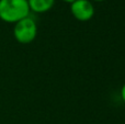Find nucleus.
Here are the masks:
<instances>
[{"label":"nucleus","mask_w":125,"mask_h":124,"mask_svg":"<svg viewBox=\"0 0 125 124\" xmlns=\"http://www.w3.org/2000/svg\"><path fill=\"white\" fill-rule=\"evenodd\" d=\"M31 13L28 0H0V20L6 23H17Z\"/></svg>","instance_id":"f257e3e1"},{"label":"nucleus","mask_w":125,"mask_h":124,"mask_svg":"<svg viewBox=\"0 0 125 124\" xmlns=\"http://www.w3.org/2000/svg\"><path fill=\"white\" fill-rule=\"evenodd\" d=\"M13 37L20 44H30L37 35V24L30 15L18 21L13 26Z\"/></svg>","instance_id":"f03ea898"},{"label":"nucleus","mask_w":125,"mask_h":124,"mask_svg":"<svg viewBox=\"0 0 125 124\" xmlns=\"http://www.w3.org/2000/svg\"><path fill=\"white\" fill-rule=\"evenodd\" d=\"M94 6L91 0H76L70 3V13L77 21H90L94 17Z\"/></svg>","instance_id":"7ed1b4c3"},{"label":"nucleus","mask_w":125,"mask_h":124,"mask_svg":"<svg viewBox=\"0 0 125 124\" xmlns=\"http://www.w3.org/2000/svg\"><path fill=\"white\" fill-rule=\"evenodd\" d=\"M31 12L45 13L54 7L55 0H28Z\"/></svg>","instance_id":"20e7f679"},{"label":"nucleus","mask_w":125,"mask_h":124,"mask_svg":"<svg viewBox=\"0 0 125 124\" xmlns=\"http://www.w3.org/2000/svg\"><path fill=\"white\" fill-rule=\"evenodd\" d=\"M121 98H122V100H123V102L125 103V83L121 88Z\"/></svg>","instance_id":"39448f33"},{"label":"nucleus","mask_w":125,"mask_h":124,"mask_svg":"<svg viewBox=\"0 0 125 124\" xmlns=\"http://www.w3.org/2000/svg\"><path fill=\"white\" fill-rule=\"evenodd\" d=\"M62 1H64V2H66V3H69V4H70L71 2L76 1V0H62Z\"/></svg>","instance_id":"423d86ee"},{"label":"nucleus","mask_w":125,"mask_h":124,"mask_svg":"<svg viewBox=\"0 0 125 124\" xmlns=\"http://www.w3.org/2000/svg\"><path fill=\"white\" fill-rule=\"evenodd\" d=\"M92 2H103V1H105V0H91Z\"/></svg>","instance_id":"0eeeda50"}]
</instances>
